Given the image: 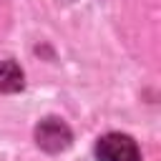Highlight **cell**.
Wrapping results in <instances>:
<instances>
[{"instance_id": "6da1fadb", "label": "cell", "mask_w": 161, "mask_h": 161, "mask_svg": "<svg viewBox=\"0 0 161 161\" xmlns=\"http://www.w3.org/2000/svg\"><path fill=\"white\" fill-rule=\"evenodd\" d=\"M98 161H141V151L136 141L126 133H106L96 143Z\"/></svg>"}, {"instance_id": "7a4b0ae2", "label": "cell", "mask_w": 161, "mask_h": 161, "mask_svg": "<svg viewBox=\"0 0 161 161\" xmlns=\"http://www.w3.org/2000/svg\"><path fill=\"white\" fill-rule=\"evenodd\" d=\"M35 138H38L40 148L55 153V151H63V148L70 146V128L60 118H45L35 128Z\"/></svg>"}, {"instance_id": "3957f363", "label": "cell", "mask_w": 161, "mask_h": 161, "mask_svg": "<svg viewBox=\"0 0 161 161\" xmlns=\"http://www.w3.org/2000/svg\"><path fill=\"white\" fill-rule=\"evenodd\" d=\"M23 88V70L15 60H0V93H18Z\"/></svg>"}]
</instances>
